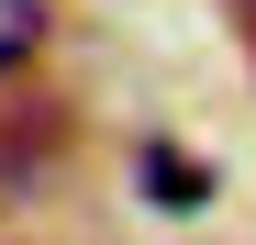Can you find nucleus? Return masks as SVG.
I'll use <instances>...</instances> for the list:
<instances>
[{
	"instance_id": "obj_1",
	"label": "nucleus",
	"mask_w": 256,
	"mask_h": 245,
	"mask_svg": "<svg viewBox=\"0 0 256 245\" xmlns=\"http://www.w3.org/2000/svg\"><path fill=\"white\" fill-rule=\"evenodd\" d=\"M134 190L167 200V212H200V200H212V168H200L190 145H145V156H134Z\"/></svg>"
},
{
	"instance_id": "obj_2",
	"label": "nucleus",
	"mask_w": 256,
	"mask_h": 245,
	"mask_svg": "<svg viewBox=\"0 0 256 245\" xmlns=\"http://www.w3.org/2000/svg\"><path fill=\"white\" fill-rule=\"evenodd\" d=\"M34 45H45V0H0V78L34 67Z\"/></svg>"
}]
</instances>
